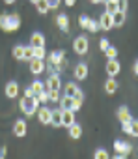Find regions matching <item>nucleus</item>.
Segmentation results:
<instances>
[{
	"mask_svg": "<svg viewBox=\"0 0 138 159\" xmlns=\"http://www.w3.org/2000/svg\"><path fill=\"white\" fill-rule=\"evenodd\" d=\"M30 47H45V36L43 34H39V32H34L32 36H30Z\"/></svg>",
	"mask_w": 138,
	"mask_h": 159,
	"instance_id": "13",
	"label": "nucleus"
},
{
	"mask_svg": "<svg viewBox=\"0 0 138 159\" xmlns=\"http://www.w3.org/2000/svg\"><path fill=\"white\" fill-rule=\"evenodd\" d=\"M30 88H32V92H34V96H39L41 92H45V90H47V88H45V83H41V81H34Z\"/></svg>",
	"mask_w": 138,
	"mask_h": 159,
	"instance_id": "25",
	"label": "nucleus"
},
{
	"mask_svg": "<svg viewBox=\"0 0 138 159\" xmlns=\"http://www.w3.org/2000/svg\"><path fill=\"white\" fill-rule=\"evenodd\" d=\"M45 88H47V90H60V88H62V81H60V75H58V73H52V75L47 79Z\"/></svg>",
	"mask_w": 138,
	"mask_h": 159,
	"instance_id": "4",
	"label": "nucleus"
},
{
	"mask_svg": "<svg viewBox=\"0 0 138 159\" xmlns=\"http://www.w3.org/2000/svg\"><path fill=\"white\" fill-rule=\"evenodd\" d=\"M80 105H82V99H80V98H73V112H75V111H79V109H80Z\"/></svg>",
	"mask_w": 138,
	"mask_h": 159,
	"instance_id": "38",
	"label": "nucleus"
},
{
	"mask_svg": "<svg viewBox=\"0 0 138 159\" xmlns=\"http://www.w3.org/2000/svg\"><path fill=\"white\" fill-rule=\"evenodd\" d=\"M75 4V0H65V6H73Z\"/></svg>",
	"mask_w": 138,
	"mask_h": 159,
	"instance_id": "45",
	"label": "nucleus"
},
{
	"mask_svg": "<svg viewBox=\"0 0 138 159\" xmlns=\"http://www.w3.org/2000/svg\"><path fill=\"white\" fill-rule=\"evenodd\" d=\"M37 99H39V103H47V101H49V90L41 92V94L37 96Z\"/></svg>",
	"mask_w": 138,
	"mask_h": 159,
	"instance_id": "36",
	"label": "nucleus"
},
{
	"mask_svg": "<svg viewBox=\"0 0 138 159\" xmlns=\"http://www.w3.org/2000/svg\"><path fill=\"white\" fill-rule=\"evenodd\" d=\"M93 159H110V157H108V152L105 148H99V150H95Z\"/></svg>",
	"mask_w": 138,
	"mask_h": 159,
	"instance_id": "27",
	"label": "nucleus"
},
{
	"mask_svg": "<svg viewBox=\"0 0 138 159\" xmlns=\"http://www.w3.org/2000/svg\"><path fill=\"white\" fill-rule=\"evenodd\" d=\"M17 94H19V84L15 81H10L6 84V96L8 98H17Z\"/></svg>",
	"mask_w": 138,
	"mask_h": 159,
	"instance_id": "15",
	"label": "nucleus"
},
{
	"mask_svg": "<svg viewBox=\"0 0 138 159\" xmlns=\"http://www.w3.org/2000/svg\"><path fill=\"white\" fill-rule=\"evenodd\" d=\"M93 4H101V2H105V0H92Z\"/></svg>",
	"mask_w": 138,
	"mask_h": 159,
	"instance_id": "46",
	"label": "nucleus"
},
{
	"mask_svg": "<svg viewBox=\"0 0 138 159\" xmlns=\"http://www.w3.org/2000/svg\"><path fill=\"white\" fill-rule=\"evenodd\" d=\"M63 58H65V52H63V51H54V52L49 54V66H54L56 71H60L58 66H60V62H62Z\"/></svg>",
	"mask_w": 138,
	"mask_h": 159,
	"instance_id": "5",
	"label": "nucleus"
},
{
	"mask_svg": "<svg viewBox=\"0 0 138 159\" xmlns=\"http://www.w3.org/2000/svg\"><path fill=\"white\" fill-rule=\"evenodd\" d=\"M99 47H101V51H106V49L110 47V43H108V39H105V38H103V39L99 41Z\"/></svg>",
	"mask_w": 138,
	"mask_h": 159,
	"instance_id": "39",
	"label": "nucleus"
},
{
	"mask_svg": "<svg viewBox=\"0 0 138 159\" xmlns=\"http://www.w3.org/2000/svg\"><path fill=\"white\" fill-rule=\"evenodd\" d=\"M119 71H121V64H119L116 58L106 62V73H108V77H116Z\"/></svg>",
	"mask_w": 138,
	"mask_h": 159,
	"instance_id": "6",
	"label": "nucleus"
},
{
	"mask_svg": "<svg viewBox=\"0 0 138 159\" xmlns=\"http://www.w3.org/2000/svg\"><path fill=\"white\" fill-rule=\"evenodd\" d=\"M129 135H132V137H138V120H132V122H131Z\"/></svg>",
	"mask_w": 138,
	"mask_h": 159,
	"instance_id": "33",
	"label": "nucleus"
},
{
	"mask_svg": "<svg viewBox=\"0 0 138 159\" xmlns=\"http://www.w3.org/2000/svg\"><path fill=\"white\" fill-rule=\"evenodd\" d=\"M123 23H125V13H123V11L112 13V25H114V26H121Z\"/></svg>",
	"mask_w": 138,
	"mask_h": 159,
	"instance_id": "22",
	"label": "nucleus"
},
{
	"mask_svg": "<svg viewBox=\"0 0 138 159\" xmlns=\"http://www.w3.org/2000/svg\"><path fill=\"white\" fill-rule=\"evenodd\" d=\"M50 116H52V109H47V105L37 109V118L41 124H50Z\"/></svg>",
	"mask_w": 138,
	"mask_h": 159,
	"instance_id": "8",
	"label": "nucleus"
},
{
	"mask_svg": "<svg viewBox=\"0 0 138 159\" xmlns=\"http://www.w3.org/2000/svg\"><path fill=\"white\" fill-rule=\"evenodd\" d=\"M114 150H116V153H123V155H129V153L132 152V146H131L129 142H121V140H116V142H114Z\"/></svg>",
	"mask_w": 138,
	"mask_h": 159,
	"instance_id": "9",
	"label": "nucleus"
},
{
	"mask_svg": "<svg viewBox=\"0 0 138 159\" xmlns=\"http://www.w3.org/2000/svg\"><path fill=\"white\" fill-rule=\"evenodd\" d=\"M73 49H75L77 54H86L88 52V38L86 36H79L73 41Z\"/></svg>",
	"mask_w": 138,
	"mask_h": 159,
	"instance_id": "3",
	"label": "nucleus"
},
{
	"mask_svg": "<svg viewBox=\"0 0 138 159\" xmlns=\"http://www.w3.org/2000/svg\"><path fill=\"white\" fill-rule=\"evenodd\" d=\"M32 58H34V47H30V45H28V47H24V54H23V60H28V62H30Z\"/></svg>",
	"mask_w": 138,
	"mask_h": 159,
	"instance_id": "29",
	"label": "nucleus"
},
{
	"mask_svg": "<svg viewBox=\"0 0 138 159\" xmlns=\"http://www.w3.org/2000/svg\"><path fill=\"white\" fill-rule=\"evenodd\" d=\"M32 2H36V0H32Z\"/></svg>",
	"mask_w": 138,
	"mask_h": 159,
	"instance_id": "49",
	"label": "nucleus"
},
{
	"mask_svg": "<svg viewBox=\"0 0 138 159\" xmlns=\"http://www.w3.org/2000/svg\"><path fill=\"white\" fill-rule=\"evenodd\" d=\"M52 2H60V0H52Z\"/></svg>",
	"mask_w": 138,
	"mask_h": 159,
	"instance_id": "48",
	"label": "nucleus"
},
{
	"mask_svg": "<svg viewBox=\"0 0 138 159\" xmlns=\"http://www.w3.org/2000/svg\"><path fill=\"white\" fill-rule=\"evenodd\" d=\"M21 26V17L17 13H2L0 15V28L6 30V32H13Z\"/></svg>",
	"mask_w": 138,
	"mask_h": 159,
	"instance_id": "1",
	"label": "nucleus"
},
{
	"mask_svg": "<svg viewBox=\"0 0 138 159\" xmlns=\"http://www.w3.org/2000/svg\"><path fill=\"white\" fill-rule=\"evenodd\" d=\"M49 101L60 103V90H49Z\"/></svg>",
	"mask_w": 138,
	"mask_h": 159,
	"instance_id": "31",
	"label": "nucleus"
},
{
	"mask_svg": "<svg viewBox=\"0 0 138 159\" xmlns=\"http://www.w3.org/2000/svg\"><path fill=\"white\" fill-rule=\"evenodd\" d=\"M34 4H36V8H37L39 13H47L50 10V0H36Z\"/></svg>",
	"mask_w": 138,
	"mask_h": 159,
	"instance_id": "17",
	"label": "nucleus"
},
{
	"mask_svg": "<svg viewBox=\"0 0 138 159\" xmlns=\"http://www.w3.org/2000/svg\"><path fill=\"white\" fill-rule=\"evenodd\" d=\"M24 96H28V98H32V96H34V92H32V88H30V86L24 90Z\"/></svg>",
	"mask_w": 138,
	"mask_h": 159,
	"instance_id": "42",
	"label": "nucleus"
},
{
	"mask_svg": "<svg viewBox=\"0 0 138 159\" xmlns=\"http://www.w3.org/2000/svg\"><path fill=\"white\" fill-rule=\"evenodd\" d=\"M118 118H119V122H121V124H125V122H131V120H132V116H131V112H129V109H127V107H119V109H118Z\"/></svg>",
	"mask_w": 138,
	"mask_h": 159,
	"instance_id": "16",
	"label": "nucleus"
},
{
	"mask_svg": "<svg viewBox=\"0 0 138 159\" xmlns=\"http://www.w3.org/2000/svg\"><path fill=\"white\" fill-rule=\"evenodd\" d=\"M88 77V64H77V67H75V79L77 81H84V79Z\"/></svg>",
	"mask_w": 138,
	"mask_h": 159,
	"instance_id": "11",
	"label": "nucleus"
},
{
	"mask_svg": "<svg viewBox=\"0 0 138 159\" xmlns=\"http://www.w3.org/2000/svg\"><path fill=\"white\" fill-rule=\"evenodd\" d=\"M79 25H80V28H88L90 17H88V15H80V17H79Z\"/></svg>",
	"mask_w": 138,
	"mask_h": 159,
	"instance_id": "34",
	"label": "nucleus"
},
{
	"mask_svg": "<svg viewBox=\"0 0 138 159\" xmlns=\"http://www.w3.org/2000/svg\"><path fill=\"white\" fill-rule=\"evenodd\" d=\"M132 69H134V73H136V75H138V60H136V62H134V66H132Z\"/></svg>",
	"mask_w": 138,
	"mask_h": 159,
	"instance_id": "44",
	"label": "nucleus"
},
{
	"mask_svg": "<svg viewBox=\"0 0 138 159\" xmlns=\"http://www.w3.org/2000/svg\"><path fill=\"white\" fill-rule=\"evenodd\" d=\"M13 133H15L17 137H24V135H26V122H24V120H17V122L13 124Z\"/></svg>",
	"mask_w": 138,
	"mask_h": 159,
	"instance_id": "14",
	"label": "nucleus"
},
{
	"mask_svg": "<svg viewBox=\"0 0 138 159\" xmlns=\"http://www.w3.org/2000/svg\"><path fill=\"white\" fill-rule=\"evenodd\" d=\"M118 11H127V0H118Z\"/></svg>",
	"mask_w": 138,
	"mask_h": 159,
	"instance_id": "37",
	"label": "nucleus"
},
{
	"mask_svg": "<svg viewBox=\"0 0 138 159\" xmlns=\"http://www.w3.org/2000/svg\"><path fill=\"white\" fill-rule=\"evenodd\" d=\"M105 6H106V13H116L118 11V2H112V0H106L105 2Z\"/></svg>",
	"mask_w": 138,
	"mask_h": 159,
	"instance_id": "26",
	"label": "nucleus"
},
{
	"mask_svg": "<svg viewBox=\"0 0 138 159\" xmlns=\"http://www.w3.org/2000/svg\"><path fill=\"white\" fill-rule=\"evenodd\" d=\"M114 159H127V155H123V153H116Z\"/></svg>",
	"mask_w": 138,
	"mask_h": 159,
	"instance_id": "43",
	"label": "nucleus"
},
{
	"mask_svg": "<svg viewBox=\"0 0 138 159\" xmlns=\"http://www.w3.org/2000/svg\"><path fill=\"white\" fill-rule=\"evenodd\" d=\"M47 56V52H45V47H36L34 49V58H39V60H43Z\"/></svg>",
	"mask_w": 138,
	"mask_h": 159,
	"instance_id": "30",
	"label": "nucleus"
},
{
	"mask_svg": "<svg viewBox=\"0 0 138 159\" xmlns=\"http://www.w3.org/2000/svg\"><path fill=\"white\" fill-rule=\"evenodd\" d=\"M69 129V137L71 139H80V135H82V127L79 125V124H73L71 127H67Z\"/></svg>",
	"mask_w": 138,
	"mask_h": 159,
	"instance_id": "23",
	"label": "nucleus"
},
{
	"mask_svg": "<svg viewBox=\"0 0 138 159\" xmlns=\"http://www.w3.org/2000/svg\"><path fill=\"white\" fill-rule=\"evenodd\" d=\"M4 2H6V4H13V2H15V0H4Z\"/></svg>",
	"mask_w": 138,
	"mask_h": 159,
	"instance_id": "47",
	"label": "nucleus"
},
{
	"mask_svg": "<svg viewBox=\"0 0 138 159\" xmlns=\"http://www.w3.org/2000/svg\"><path fill=\"white\" fill-rule=\"evenodd\" d=\"M50 124H52L54 127H60V125H62V109H54V111H52Z\"/></svg>",
	"mask_w": 138,
	"mask_h": 159,
	"instance_id": "20",
	"label": "nucleus"
},
{
	"mask_svg": "<svg viewBox=\"0 0 138 159\" xmlns=\"http://www.w3.org/2000/svg\"><path fill=\"white\" fill-rule=\"evenodd\" d=\"M60 105H62V111H73V98L62 96L60 98Z\"/></svg>",
	"mask_w": 138,
	"mask_h": 159,
	"instance_id": "18",
	"label": "nucleus"
},
{
	"mask_svg": "<svg viewBox=\"0 0 138 159\" xmlns=\"http://www.w3.org/2000/svg\"><path fill=\"white\" fill-rule=\"evenodd\" d=\"M37 109H39V99H37V96H32V98L23 96V99H21V111H23L26 116H32Z\"/></svg>",
	"mask_w": 138,
	"mask_h": 159,
	"instance_id": "2",
	"label": "nucleus"
},
{
	"mask_svg": "<svg viewBox=\"0 0 138 159\" xmlns=\"http://www.w3.org/2000/svg\"><path fill=\"white\" fill-rule=\"evenodd\" d=\"M6 157V146H0V159Z\"/></svg>",
	"mask_w": 138,
	"mask_h": 159,
	"instance_id": "41",
	"label": "nucleus"
},
{
	"mask_svg": "<svg viewBox=\"0 0 138 159\" xmlns=\"http://www.w3.org/2000/svg\"><path fill=\"white\" fill-rule=\"evenodd\" d=\"M23 54H24V45H15L13 47V56L15 58H23Z\"/></svg>",
	"mask_w": 138,
	"mask_h": 159,
	"instance_id": "32",
	"label": "nucleus"
},
{
	"mask_svg": "<svg viewBox=\"0 0 138 159\" xmlns=\"http://www.w3.org/2000/svg\"><path fill=\"white\" fill-rule=\"evenodd\" d=\"M77 84L75 83H67L65 86H63V96H69V98H73L75 94H77Z\"/></svg>",
	"mask_w": 138,
	"mask_h": 159,
	"instance_id": "24",
	"label": "nucleus"
},
{
	"mask_svg": "<svg viewBox=\"0 0 138 159\" xmlns=\"http://www.w3.org/2000/svg\"><path fill=\"white\" fill-rule=\"evenodd\" d=\"M88 30H90L92 34H93V32H97V30H99V21H92V19H90V25H88Z\"/></svg>",
	"mask_w": 138,
	"mask_h": 159,
	"instance_id": "35",
	"label": "nucleus"
},
{
	"mask_svg": "<svg viewBox=\"0 0 138 159\" xmlns=\"http://www.w3.org/2000/svg\"><path fill=\"white\" fill-rule=\"evenodd\" d=\"M131 122H132V120H131ZM131 122H125V124H121V125H123V131H125V133H129V129H131Z\"/></svg>",
	"mask_w": 138,
	"mask_h": 159,
	"instance_id": "40",
	"label": "nucleus"
},
{
	"mask_svg": "<svg viewBox=\"0 0 138 159\" xmlns=\"http://www.w3.org/2000/svg\"><path fill=\"white\" fill-rule=\"evenodd\" d=\"M105 90H106V94H116V90H118V83H116V79H114V77L106 79V84H105Z\"/></svg>",
	"mask_w": 138,
	"mask_h": 159,
	"instance_id": "21",
	"label": "nucleus"
},
{
	"mask_svg": "<svg viewBox=\"0 0 138 159\" xmlns=\"http://www.w3.org/2000/svg\"><path fill=\"white\" fill-rule=\"evenodd\" d=\"M75 124V112L73 111H62V125L71 127Z\"/></svg>",
	"mask_w": 138,
	"mask_h": 159,
	"instance_id": "10",
	"label": "nucleus"
},
{
	"mask_svg": "<svg viewBox=\"0 0 138 159\" xmlns=\"http://www.w3.org/2000/svg\"><path fill=\"white\" fill-rule=\"evenodd\" d=\"M105 54H106V58H108V60H114V58H118V49L110 45V47L105 51Z\"/></svg>",
	"mask_w": 138,
	"mask_h": 159,
	"instance_id": "28",
	"label": "nucleus"
},
{
	"mask_svg": "<svg viewBox=\"0 0 138 159\" xmlns=\"http://www.w3.org/2000/svg\"><path fill=\"white\" fill-rule=\"evenodd\" d=\"M114 25H112V15L110 13H103L101 17H99V28H103V30H110Z\"/></svg>",
	"mask_w": 138,
	"mask_h": 159,
	"instance_id": "12",
	"label": "nucleus"
},
{
	"mask_svg": "<svg viewBox=\"0 0 138 159\" xmlns=\"http://www.w3.org/2000/svg\"><path fill=\"white\" fill-rule=\"evenodd\" d=\"M30 71H32L34 75L43 73V71H45V62L39 60V58H32V60H30Z\"/></svg>",
	"mask_w": 138,
	"mask_h": 159,
	"instance_id": "7",
	"label": "nucleus"
},
{
	"mask_svg": "<svg viewBox=\"0 0 138 159\" xmlns=\"http://www.w3.org/2000/svg\"><path fill=\"white\" fill-rule=\"evenodd\" d=\"M56 25H58L63 32H67V30H69V19H67V15H65V13L58 15V17H56Z\"/></svg>",
	"mask_w": 138,
	"mask_h": 159,
	"instance_id": "19",
	"label": "nucleus"
}]
</instances>
